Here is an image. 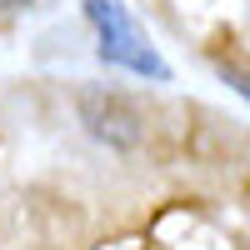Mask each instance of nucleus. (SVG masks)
Here are the masks:
<instances>
[{"label":"nucleus","mask_w":250,"mask_h":250,"mask_svg":"<svg viewBox=\"0 0 250 250\" xmlns=\"http://www.w3.org/2000/svg\"><path fill=\"white\" fill-rule=\"evenodd\" d=\"M85 15L100 30V60H105V65H125V70L150 75V80H170V65L145 45V35L135 30V20L120 10V0H85Z\"/></svg>","instance_id":"obj_1"},{"label":"nucleus","mask_w":250,"mask_h":250,"mask_svg":"<svg viewBox=\"0 0 250 250\" xmlns=\"http://www.w3.org/2000/svg\"><path fill=\"white\" fill-rule=\"evenodd\" d=\"M80 125L110 150H135L145 140V120L130 100H120L110 90H85L80 95Z\"/></svg>","instance_id":"obj_2"},{"label":"nucleus","mask_w":250,"mask_h":250,"mask_svg":"<svg viewBox=\"0 0 250 250\" xmlns=\"http://www.w3.org/2000/svg\"><path fill=\"white\" fill-rule=\"evenodd\" d=\"M220 75H225V80H230V85H235V90L250 100V75H245V70H235V65H220Z\"/></svg>","instance_id":"obj_3"},{"label":"nucleus","mask_w":250,"mask_h":250,"mask_svg":"<svg viewBox=\"0 0 250 250\" xmlns=\"http://www.w3.org/2000/svg\"><path fill=\"white\" fill-rule=\"evenodd\" d=\"M30 0H0V10H25Z\"/></svg>","instance_id":"obj_4"}]
</instances>
